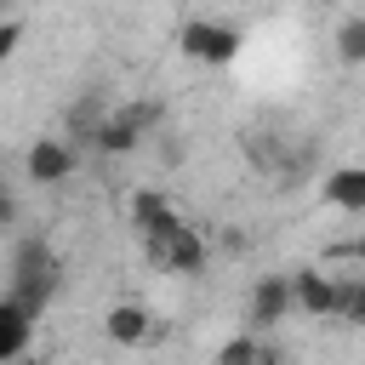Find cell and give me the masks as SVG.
Returning a JSON list of instances; mask_svg holds the SVG:
<instances>
[{"label":"cell","mask_w":365,"mask_h":365,"mask_svg":"<svg viewBox=\"0 0 365 365\" xmlns=\"http://www.w3.org/2000/svg\"><path fill=\"white\" fill-rule=\"evenodd\" d=\"M57 285H63V262H57V251H51L46 240H23V245L11 251V297H17L23 308L46 314V302L57 297Z\"/></svg>","instance_id":"1"},{"label":"cell","mask_w":365,"mask_h":365,"mask_svg":"<svg viewBox=\"0 0 365 365\" xmlns=\"http://www.w3.org/2000/svg\"><path fill=\"white\" fill-rule=\"evenodd\" d=\"M160 120H165V108L160 103H125V108H114V114H103V125L91 131V148L97 154H108V160H120V154H137L154 131H160Z\"/></svg>","instance_id":"2"},{"label":"cell","mask_w":365,"mask_h":365,"mask_svg":"<svg viewBox=\"0 0 365 365\" xmlns=\"http://www.w3.org/2000/svg\"><path fill=\"white\" fill-rule=\"evenodd\" d=\"M177 46H182V57L222 68V63L240 57V29H234V23H217V17H188V23L177 29Z\"/></svg>","instance_id":"3"},{"label":"cell","mask_w":365,"mask_h":365,"mask_svg":"<svg viewBox=\"0 0 365 365\" xmlns=\"http://www.w3.org/2000/svg\"><path fill=\"white\" fill-rule=\"evenodd\" d=\"M177 222H182V217H177V205H171L165 194H154V188H137V194H131V228H137L143 251H154Z\"/></svg>","instance_id":"4"},{"label":"cell","mask_w":365,"mask_h":365,"mask_svg":"<svg viewBox=\"0 0 365 365\" xmlns=\"http://www.w3.org/2000/svg\"><path fill=\"white\" fill-rule=\"evenodd\" d=\"M23 165H29V182H68L74 165H80V148L68 137H40Z\"/></svg>","instance_id":"5"},{"label":"cell","mask_w":365,"mask_h":365,"mask_svg":"<svg viewBox=\"0 0 365 365\" xmlns=\"http://www.w3.org/2000/svg\"><path fill=\"white\" fill-rule=\"evenodd\" d=\"M148 262H160V268H177V274H205V240H200V228H188V222H177L154 251H148Z\"/></svg>","instance_id":"6"},{"label":"cell","mask_w":365,"mask_h":365,"mask_svg":"<svg viewBox=\"0 0 365 365\" xmlns=\"http://www.w3.org/2000/svg\"><path fill=\"white\" fill-rule=\"evenodd\" d=\"M285 314H291V274H262L251 285V308H245L251 331H274Z\"/></svg>","instance_id":"7"},{"label":"cell","mask_w":365,"mask_h":365,"mask_svg":"<svg viewBox=\"0 0 365 365\" xmlns=\"http://www.w3.org/2000/svg\"><path fill=\"white\" fill-rule=\"evenodd\" d=\"M291 308H302V314H314V319H331V308H336V279L319 274V268H297V274H291Z\"/></svg>","instance_id":"8"},{"label":"cell","mask_w":365,"mask_h":365,"mask_svg":"<svg viewBox=\"0 0 365 365\" xmlns=\"http://www.w3.org/2000/svg\"><path fill=\"white\" fill-rule=\"evenodd\" d=\"M34 319H40V314H34V308H23L11 291L0 297V365H11V359L29 348V336H34Z\"/></svg>","instance_id":"9"},{"label":"cell","mask_w":365,"mask_h":365,"mask_svg":"<svg viewBox=\"0 0 365 365\" xmlns=\"http://www.w3.org/2000/svg\"><path fill=\"white\" fill-rule=\"evenodd\" d=\"M319 188L336 211H365V165H336Z\"/></svg>","instance_id":"10"},{"label":"cell","mask_w":365,"mask_h":365,"mask_svg":"<svg viewBox=\"0 0 365 365\" xmlns=\"http://www.w3.org/2000/svg\"><path fill=\"white\" fill-rule=\"evenodd\" d=\"M108 336H114V342H143V336H148V308H137V302L108 308Z\"/></svg>","instance_id":"11"},{"label":"cell","mask_w":365,"mask_h":365,"mask_svg":"<svg viewBox=\"0 0 365 365\" xmlns=\"http://www.w3.org/2000/svg\"><path fill=\"white\" fill-rule=\"evenodd\" d=\"M331 319H342V325H365V274L336 279V308H331Z\"/></svg>","instance_id":"12"},{"label":"cell","mask_w":365,"mask_h":365,"mask_svg":"<svg viewBox=\"0 0 365 365\" xmlns=\"http://www.w3.org/2000/svg\"><path fill=\"white\" fill-rule=\"evenodd\" d=\"M217 365H262V331H240L217 348Z\"/></svg>","instance_id":"13"},{"label":"cell","mask_w":365,"mask_h":365,"mask_svg":"<svg viewBox=\"0 0 365 365\" xmlns=\"http://www.w3.org/2000/svg\"><path fill=\"white\" fill-rule=\"evenodd\" d=\"M97 125H103V103L86 91V97L74 103V114H68V137H86V143H91V131H97Z\"/></svg>","instance_id":"14"},{"label":"cell","mask_w":365,"mask_h":365,"mask_svg":"<svg viewBox=\"0 0 365 365\" xmlns=\"http://www.w3.org/2000/svg\"><path fill=\"white\" fill-rule=\"evenodd\" d=\"M336 57L342 63H365V17H348L336 29Z\"/></svg>","instance_id":"15"},{"label":"cell","mask_w":365,"mask_h":365,"mask_svg":"<svg viewBox=\"0 0 365 365\" xmlns=\"http://www.w3.org/2000/svg\"><path fill=\"white\" fill-rule=\"evenodd\" d=\"M17 40H23V23H17V17H0V57H11Z\"/></svg>","instance_id":"16"},{"label":"cell","mask_w":365,"mask_h":365,"mask_svg":"<svg viewBox=\"0 0 365 365\" xmlns=\"http://www.w3.org/2000/svg\"><path fill=\"white\" fill-rule=\"evenodd\" d=\"M336 257H354V262H365V234H354V240H348Z\"/></svg>","instance_id":"17"},{"label":"cell","mask_w":365,"mask_h":365,"mask_svg":"<svg viewBox=\"0 0 365 365\" xmlns=\"http://www.w3.org/2000/svg\"><path fill=\"white\" fill-rule=\"evenodd\" d=\"M11 217H17V205H11V194H6V182H0V228H6Z\"/></svg>","instance_id":"18"},{"label":"cell","mask_w":365,"mask_h":365,"mask_svg":"<svg viewBox=\"0 0 365 365\" xmlns=\"http://www.w3.org/2000/svg\"><path fill=\"white\" fill-rule=\"evenodd\" d=\"M11 6H17V0H0V17H11Z\"/></svg>","instance_id":"19"},{"label":"cell","mask_w":365,"mask_h":365,"mask_svg":"<svg viewBox=\"0 0 365 365\" xmlns=\"http://www.w3.org/2000/svg\"><path fill=\"white\" fill-rule=\"evenodd\" d=\"M268 365H285V359H268Z\"/></svg>","instance_id":"20"}]
</instances>
